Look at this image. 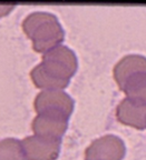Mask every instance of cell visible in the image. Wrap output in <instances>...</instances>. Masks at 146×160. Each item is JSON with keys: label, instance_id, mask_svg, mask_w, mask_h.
Here are the masks:
<instances>
[{"label": "cell", "instance_id": "obj_1", "mask_svg": "<svg viewBox=\"0 0 146 160\" xmlns=\"http://www.w3.org/2000/svg\"><path fill=\"white\" fill-rule=\"evenodd\" d=\"M23 30L33 41V49L45 53L59 46L65 39V31L58 18L46 11H34L23 21Z\"/></svg>", "mask_w": 146, "mask_h": 160}, {"label": "cell", "instance_id": "obj_2", "mask_svg": "<svg viewBox=\"0 0 146 160\" xmlns=\"http://www.w3.org/2000/svg\"><path fill=\"white\" fill-rule=\"evenodd\" d=\"M40 65L53 77L69 82L77 70L78 61L70 48L59 45L44 53Z\"/></svg>", "mask_w": 146, "mask_h": 160}, {"label": "cell", "instance_id": "obj_3", "mask_svg": "<svg viewBox=\"0 0 146 160\" xmlns=\"http://www.w3.org/2000/svg\"><path fill=\"white\" fill-rule=\"evenodd\" d=\"M20 141L27 160H55L60 151L61 138L34 135Z\"/></svg>", "mask_w": 146, "mask_h": 160}, {"label": "cell", "instance_id": "obj_4", "mask_svg": "<svg viewBox=\"0 0 146 160\" xmlns=\"http://www.w3.org/2000/svg\"><path fill=\"white\" fill-rule=\"evenodd\" d=\"M75 101L66 91L60 89L41 90L34 101V107L37 113L50 111L59 112L69 118L74 110Z\"/></svg>", "mask_w": 146, "mask_h": 160}, {"label": "cell", "instance_id": "obj_5", "mask_svg": "<svg viewBox=\"0 0 146 160\" xmlns=\"http://www.w3.org/2000/svg\"><path fill=\"white\" fill-rule=\"evenodd\" d=\"M125 151V143L121 138L105 135L91 141L85 150V157L86 160H122Z\"/></svg>", "mask_w": 146, "mask_h": 160}, {"label": "cell", "instance_id": "obj_6", "mask_svg": "<svg viewBox=\"0 0 146 160\" xmlns=\"http://www.w3.org/2000/svg\"><path fill=\"white\" fill-rule=\"evenodd\" d=\"M68 127V117L59 112H39L31 122V129L38 136L61 138Z\"/></svg>", "mask_w": 146, "mask_h": 160}, {"label": "cell", "instance_id": "obj_7", "mask_svg": "<svg viewBox=\"0 0 146 160\" xmlns=\"http://www.w3.org/2000/svg\"><path fill=\"white\" fill-rule=\"evenodd\" d=\"M116 117L123 125L131 126L136 129H145L146 105L145 101L124 98L116 108Z\"/></svg>", "mask_w": 146, "mask_h": 160}, {"label": "cell", "instance_id": "obj_8", "mask_svg": "<svg viewBox=\"0 0 146 160\" xmlns=\"http://www.w3.org/2000/svg\"><path fill=\"white\" fill-rule=\"evenodd\" d=\"M136 72H146V59L141 55L124 56L116 63L113 70V75L117 85H122L124 80Z\"/></svg>", "mask_w": 146, "mask_h": 160}, {"label": "cell", "instance_id": "obj_9", "mask_svg": "<svg viewBox=\"0 0 146 160\" xmlns=\"http://www.w3.org/2000/svg\"><path fill=\"white\" fill-rule=\"evenodd\" d=\"M30 77L33 82L37 88H40L44 90H50V89H60L63 90L68 86L67 81H63L57 78L53 77L51 75L46 71L43 68V66L39 63L30 71Z\"/></svg>", "mask_w": 146, "mask_h": 160}, {"label": "cell", "instance_id": "obj_10", "mask_svg": "<svg viewBox=\"0 0 146 160\" xmlns=\"http://www.w3.org/2000/svg\"><path fill=\"white\" fill-rule=\"evenodd\" d=\"M0 160H27L20 140L16 138L0 140Z\"/></svg>", "mask_w": 146, "mask_h": 160}, {"label": "cell", "instance_id": "obj_11", "mask_svg": "<svg viewBox=\"0 0 146 160\" xmlns=\"http://www.w3.org/2000/svg\"><path fill=\"white\" fill-rule=\"evenodd\" d=\"M15 8V5H0V18L8 15Z\"/></svg>", "mask_w": 146, "mask_h": 160}]
</instances>
